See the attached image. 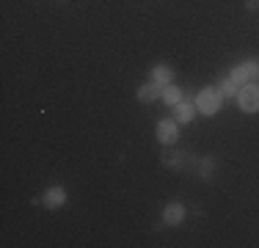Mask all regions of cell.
I'll use <instances>...</instances> for the list:
<instances>
[{
    "label": "cell",
    "instance_id": "1",
    "mask_svg": "<svg viewBox=\"0 0 259 248\" xmlns=\"http://www.w3.org/2000/svg\"><path fill=\"white\" fill-rule=\"evenodd\" d=\"M221 102H224L221 89H204V91H199V97H196V110H201L204 116H215L221 110Z\"/></svg>",
    "mask_w": 259,
    "mask_h": 248
},
{
    "label": "cell",
    "instance_id": "2",
    "mask_svg": "<svg viewBox=\"0 0 259 248\" xmlns=\"http://www.w3.org/2000/svg\"><path fill=\"white\" fill-rule=\"evenodd\" d=\"M237 102H240V110H245V113H256L259 110V86L254 83V80L240 89Z\"/></svg>",
    "mask_w": 259,
    "mask_h": 248
},
{
    "label": "cell",
    "instance_id": "3",
    "mask_svg": "<svg viewBox=\"0 0 259 248\" xmlns=\"http://www.w3.org/2000/svg\"><path fill=\"white\" fill-rule=\"evenodd\" d=\"M256 74H259V64H256V61H243V64H237V66L232 69L229 77L240 86V89H243V86H245V83H251V80H254Z\"/></svg>",
    "mask_w": 259,
    "mask_h": 248
},
{
    "label": "cell",
    "instance_id": "4",
    "mask_svg": "<svg viewBox=\"0 0 259 248\" xmlns=\"http://www.w3.org/2000/svg\"><path fill=\"white\" fill-rule=\"evenodd\" d=\"M157 138H160V144H165V146L177 144V138H180V127H177V121H171V119L160 121L157 124Z\"/></svg>",
    "mask_w": 259,
    "mask_h": 248
},
{
    "label": "cell",
    "instance_id": "5",
    "mask_svg": "<svg viewBox=\"0 0 259 248\" xmlns=\"http://www.w3.org/2000/svg\"><path fill=\"white\" fill-rule=\"evenodd\" d=\"M41 204H45V207H50V210L64 207V204H66V190L61 188V185H55V188L45 190V196H41Z\"/></svg>",
    "mask_w": 259,
    "mask_h": 248
},
{
    "label": "cell",
    "instance_id": "6",
    "mask_svg": "<svg viewBox=\"0 0 259 248\" xmlns=\"http://www.w3.org/2000/svg\"><path fill=\"white\" fill-rule=\"evenodd\" d=\"M163 221L168 223V226H180V223L185 221V207H182V204H165Z\"/></svg>",
    "mask_w": 259,
    "mask_h": 248
},
{
    "label": "cell",
    "instance_id": "7",
    "mask_svg": "<svg viewBox=\"0 0 259 248\" xmlns=\"http://www.w3.org/2000/svg\"><path fill=\"white\" fill-rule=\"evenodd\" d=\"M160 94H163V86L152 80V83H146V86H141V89H138V102H155Z\"/></svg>",
    "mask_w": 259,
    "mask_h": 248
},
{
    "label": "cell",
    "instance_id": "8",
    "mask_svg": "<svg viewBox=\"0 0 259 248\" xmlns=\"http://www.w3.org/2000/svg\"><path fill=\"white\" fill-rule=\"evenodd\" d=\"M163 102L165 105H171V108H177V105L182 102V89H177L174 83H168V86H163Z\"/></svg>",
    "mask_w": 259,
    "mask_h": 248
},
{
    "label": "cell",
    "instance_id": "9",
    "mask_svg": "<svg viewBox=\"0 0 259 248\" xmlns=\"http://www.w3.org/2000/svg\"><path fill=\"white\" fill-rule=\"evenodd\" d=\"M152 80L160 86H168V83H174V69L171 66H155V72H152Z\"/></svg>",
    "mask_w": 259,
    "mask_h": 248
},
{
    "label": "cell",
    "instance_id": "10",
    "mask_svg": "<svg viewBox=\"0 0 259 248\" xmlns=\"http://www.w3.org/2000/svg\"><path fill=\"white\" fill-rule=\"evenodd\" d=\"M177 121H182V124L193 121V102H190V99H182V102L177 105Z\"/></svg>",
    "mask_w": 259,
    "mask_h": 248
},
{
    "label": "cell",
    "instance_id": "11",
    "mask_svg": "<svg viewBox=\"0 0 259 248\" xmlns=\"http://www.w3.org/2000/svg\"><path fill=\"white\" fill-rule=\"evenodd\" d=\"M218 89H221V94H224V97H237V89H240V86L234 83L232 77H224V80H221Z\"/></svg>",
    "mask_w": 259,
    "mask_h": 248
},
{
    "label": "cell",
    "instance_id": "12",
    "mask_svg": "<svg viewBox=\"0 0 259 248\" xmlns=\"http://www.w3.org/2000/svg\"><path fill=\"white\" fill-rule=\"evenodd\" d=\"M163 166H171V169H180V166H182L180 152H165V154H163Z\"/></svg>",
    "mask_w": 259,
    "mask_h": 248
},
{
    "label": "cell",
    "instance_id": "13",
    "mask_svg": "<svg viewBox=\"0 0 259 248\" xmlns=\"http://www.w3.org/2000/svg\"><path fill=\"white\" fill-rule=\"evenodd\" d=\"M212 169H215V160H201V166H199V171H201V177H209L212 174Z\"/></svg>",
    "mask_w": 259,
    "mask_h": 248
},
{
    "label": "cell",
    "instance_id": "14",
    "mask_svg": "<svg viewBox=\"0 0 259 248\" xmlns=\"http://www.w3.org/2000/svg\"><path fill=\"white\" fill-rule=\"evenodd\" d=\"M256 77H259V74H256Z\"/></svg>",
    "mask_w": 259,
    "mask_h": 248
}]
</instances>
